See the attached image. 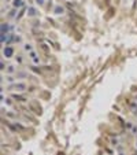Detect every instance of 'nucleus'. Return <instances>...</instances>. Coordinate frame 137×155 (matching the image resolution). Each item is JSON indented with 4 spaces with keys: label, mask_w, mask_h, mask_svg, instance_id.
I'll list each match as a JSON object with an SVG mask.
<instances>
[{
    "label": "nucleus",
    "mask_w": 137,
    "mask_h": 155,
    "mask_svg": "<svg viewBox=\"0 0 137 155\" xmlns=\"http://www.w3.org/2000/svg\"><path fill=\"white\" fill-rule=\"evenodd\" d=\"M22 4H23L22 0H14V6H15V7H21Z\"/></svg>",
    "instance_id": "f03ea898"
},
{
    "label": "nucleus",
    "mask_w": 137,
    "mask_h": 155,
    "mask_svg": "<svg viewBox=\"0 0 137 155\" xmlns=\"http://www.w3.org/2000/svg\"><path fill=\"white\" fill-rule=\"evenodd\" d=\"M37 3H40V4H43V0H37Z\"/></svg>",
    "instance_id": "0eeeda50"
},
{
    "label": "nucleus",
    "mask_w": 137,
    "mask_h": 155,
    "mask_svg": "<svg viewBox=\"0 0 137 155\" xmlns=\"http://www.w3.org/2000/svg\"><path fill=\"white\" fill-rule=\"evenodd\" d=\"M55 11H56V14H60V13H63V8L62 7H56V8H55Z\"/></svg>",
    "instance_id": "39448f33"
},
{
    "label": "nucleus",
    "mask_w": 137,
    "mask_h": 155,
    "mask_svg": "<svg viewBox=\"0 0 137 155\" xmlns=\"http://www.w3.org/2000/svg\"><path fill=\"white\" fill-rule=\"evenodd\" d=\"M29 14H30V15H34V14H36V11H34L33 8H29Z\"/></svg>",
    "instance_id": "423d86ee"
},
{
    "label": "nucleus",
    "mask_w": 137,
    "mask_h": 155,
    "mask_svg": "<svg viewBox=\"0 0 137 155\" xmlns=\"http://www.w3.org/2000/svg\"><path fill=\"white\" fill-rule=\"evenodd\" d=\"M13 54H14L13 48H10V47L4 48V55H6V58H11V56H13Z\"/></svg>",
    "instance_id": "f257e3e1"
},
{
    "label": "nucleus",
    "mask_w": 137,
    "mask_h": 155,
    "mask_svg": "<svg viewBox=\"0 0 137 155\" xmlns=\"http://www.w3.org/2000/svg\"><path fill=\"white\" fill-rule=\"evenodd\" d=\"M13 88H15V89H19V91H21V89H25V85H23V84H18V85H14Z\"/></svg>",
    "instance_id": "7ed1b4c3"
},
{
    "label": "nucleus",
    "mask_w": 137,
    "mask_h": 155,
    "mask_svg": "<svg viewBox=\"0 0 137 155\" xmlns=\"http://www.w3.org/2000/svg\"><path fill=\"white\" fill-rule=\"evenodd\" d=\"M7 25H4V23H3L2 25V34H6V32H7Z\"/></svg>",
    "instance_id": "20e7f679"
}]
</instances>
